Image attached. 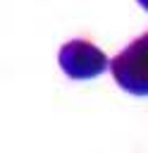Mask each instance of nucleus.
I'll use <instances>...</instances> for the list:
<instances>
[{
  "label": "nucleus",
  "instance_id": "f257e3e1",
  "mask_svg": "<svg viewBox=\"0 0 148 153\" xmlns=\"http://www.w3.org/2000/svg\"><path fill=\"white\" fill-rule=\"evenodd\" d=\"M110 72L127 93L148 96V31L110 60Z\"/></svg>",
  "mask_w": 148,
  "mask_h": 153
},
{
  "label": "nucleus",
  "instance_id": "f03ea898",
  "mask_svg": "<svg viewBox=\"0 0 148 153\" xmlns=\"http://www.w3.org/2000/svg\"><path fill=\"white\" fill-rule=\"evenodd\" d=\"M57 62H60V69L69 79H76V81L95 79L105 69H110L107 55L98 45H93L88 41H81V38H74V41L64 43L57 53Z\"/></svg>",
  "mask_w": 148,
  "mask_h": 153
},
{
  "label": "nucleus",
  "instance_id": "7ed1b4c3",
  "mask_svg": "<svg viewBox=\"0 0 148 153\" xmlns=\"http://www.w3.org/2000/svg\"><path fill=\"white\" fill-rule=\"evenodd\" d=\"M136 2H138V5H141V7L146 10V12H148V0H136Z\"/></svg>",
  "mask_w": 148,
  "mask_h": 153
}]
</instances>
